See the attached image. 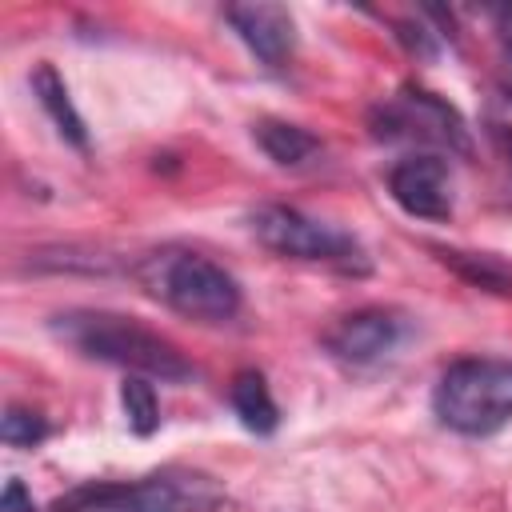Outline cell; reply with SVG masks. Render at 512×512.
<instances>
[{
	"instance_id": "1",
	"label": "cell",
	"mask_w": 512,
	"mask_h": 512,
	"mask_svg": "<svg viewBox=\"0 0 512 512\" xmlns=\"http://www.w3.org/2000/svg\"><path fill=\"white\" fill-rule=\"evenodd\" d=\"M52 332L64 344H72L76 352H84L88 360H104V364L128 368L136 376H156V380H192L196 376V368L184 360V352L172 340L136 324L132 316L76 308V312L52 316Z\"/></svg>"
},
{
	"instance_id": "2",
	"label": "cell",
	"mask_w": 512,
	"mask_h": 512,
	"mask_svg": "<svg viewBox=\"0 0 512 512\" xmlns=\"http://www.w3.org/2000/svg\"><path fill=\"white\" fill-rule=\"evenodd\" d=\"M132 276L144 284V292L188 320L220 324L240 312V284L216 260L192 248H156L136 260Z\"/></svg>"
},
{
	"instance_id": "3",
	"label": "cell",
	"mask_w": 512,
	"mask_h": 512,
	"mask_svg": "<svg viewBox=\"0 0 512 512\" xmlns=\"http://www.w3.org/2000/svg\"><path fill=\"white\" fill-rule=\"evenodd\" d=\"M432 412L460 436H492L512 420V360L468 356L444 368Z\"/></svg>"
},
{
	"instance_id": "4",
	"label": "cell",
	"mask_w": 512,
	"mask_h": 512,
	"mask_svg": "<svg viewBox=\"0 0 512 512\" xmlns=\"http://www.w3.org/2000/svg\"><path fill=\"white\" fill-rule=\"evenodd\" d=\"M224 488L204 472H156L136 484L92 480L52 500V512H212Z\"/></svg>"
},
{
	"instance_id": "5",
	"label": "cell",
	"mask_w": 512,
	"mask_h": 512,
	"mask_svg": "<svg viewBox=\"0 0 512 512\" xmlns=\"http://www.w3.org/2000/svg\"><path fill=\"white\" fill-rule=\"evenodd\" d=\"M248 224H252V236H256L268 252H276V256H284V260L332 264V268H344V272H364V268H368L360 244H356L348 232H340V228H332V224H320V220H312V216H304V212H296V208L260 204V208L248 216Z\"/></svg>"
},
{
	"instance_id": "6",
	"label": "cell",
	"mask_w": 512,
	"mask_h": 512,
	"mask_svg": "<svg viewBox=\"0 0 512 512\" xmlns=\"http://www.w3.org/2000/svg\"><path fill=\"white\" fill-rule=\"evenodd\" d=\"M372 132L380 140H416V144H440L448 152H472L468 128L460 112L424 88H400L388 104L372 108Z\"/></svg>"
},
{
	"instance_id": "7",
	"label": "cell",
	"mask_w": 512,
	"mask_h": 512,
	"mask_svg": "<svg viewBox=\"0 0 512 512\" xmlns=\"http://www.w3.org/2000/svg\"><path fill=\"white\" fill-rule=\"evenodd\" d=\"M392 200L420 220H448L452 216V176L440 156H404L388 172Z\"/></svg>"
},
{
	"instance_id": "8",
	"label": "cell",
	"mask_w": 512,
	"mask_h": 512,
	"mask_svg": "<svg viewBox=\"0 0 512 512\" xmlns=\"http://www.w3.org/2000/svg\"><path fill=\"white\" fill-rule=\"evenodd\" d=\"M224 20L236 28V36L252 48V56L268 68H284L292 48H296V20L284 4L272 0H248V4H228Z\"/></svg>"
},
{
	"instance_id": "9",
	"label": "cell",
	"mask_w": 512,
	"mask_h": 512,
	"mask_svg": "<svg viewBox=\"0 0 512 512\" xmlns=\"http://www.w3.org/2000/svg\"><path fill=\"white\" fill-rule=\"evenodd\" d=\"M396 340H400V320L384 308L348 312L324 332V348L344 364H372L384 352H392Z\"/></svg>"
},
{
	"instance_id": "10",
	"label": "cell",
	"mask_w": 512,
	"mask_h": 512,
	"mask_svg": "<svg viewBox=\"0 0 512 512\" xmlns=\"http://www.w3.org/2000/svg\"><path fill=\"white\" fill-rule=\"evenodd\" d=\"M32 92H36V100H40V108L52 116V124H56V132L68 140V144H76V148H84L88 144V128H84V116L76 112V104H72V96H68V84H64V76L44 60V64H36V72H32Z\"/></svg>"
},
{
	"instance_id": "11",
	"label": "cell",
	"mask_w": 512,
	"mask_h": 512,
	"mask_svg": "<svg viewBox=\"0 0 512 512\" xmlns=\"http://www.w3.org/2000/svg\"><path fill=\"white\" fill-rule=\"evenodd\" d=\"M252 136L264 148V156L276 160L280 168H304L320 156V140L308 128L288 124V120H260L252 124Z\"/></svg>"
},
{
	"instance_id": "12",
	"label": "cell",
	"mask_w": 512,
	"mask_h": 512,
	"mask_svg": "<svg viewBox=\"0 0 512 512\" xmlns=\"http://www.w3.org/2000/svg\"><path fill=\"white\" fill-rule=\"evenodd\" d=\"M228 400H232V408H236V416H240V424L248 432H256V436L276 432L280 408H276V400H272V392H268L260 372H240L232 380V388H228Z\"/></svg>"
},
{
	"instance_id": "13",
	"label": "cell",
	"mask_w": 512,
	"mask_h": 512,
	"mask_svg": "<svg viewBox=\"0 0 512 512\" xmlns=\"http://www.w3.org/2000/svg\"><path fill=\"white\" fill-rule=\"evenodd\" d=\"M456 276H464L472 288H484V292H500L508 296L512 292V268H504L496 256H480V252H460V248H432Z\"/></svg>"
},
{
	"instance_id": "14",
	"label": "cell",
	"mask_w": 512,
	"mask_h": 512,
	"mask_svg": "<svg viewBox=\"0 0 512 512\" xmlns=\"http://www.w3.org/2000/svg\"><path fill=\"white\" fill-rule=\"evenodd\" d=\"M120 408H124V420L136 436H152L160 428V400L144 376H128L120 384Z\"/></svg>"
},
{
	"instance_id": "15",
	"label": "cell",
	"mask_w": 512,
	"mask_h": 512,
	"mask_svg": "<svg viewBox=\"0 0 512 512\" xmlns=\"http://www.w3.org/2000/svg\"><path fill=\"white\" fill-rule=\"evenodd\" d=\"M44 436H48V420L40 412H32V408H8L0 416V440L8 448H32Z\"/></svg>"
},
{
	"instance_id": "16",
	"label": "cell",
	"mask_w": 512,
	"mask_h": 512,
	"mask_svg": "<svg viewBox=\"0 0 512 512\" xmlns=\"http://www.w3.org/2000/svg\"><path fill=\"white\" fill-rule=\"evenodd\" d=\"M0 512H36L32 508V496H28V488H24V480H8L4 484V496H0Z\"/></svg>"
},
{
	"instance_id": "17",
	"label": "cell",
	"mask_w": 512,
	"mask_h": 512,
	"mask_svg": "<svg viewBox=\"0 0 512 512\" xmlns=\"http://www.w3.org/2000/svg\"><path fill=\"white\" fill-rule=\"evenodd\" d=\"M396 28H400L396 36L404 40V48H408V52H420V56H432V52H436V44L428 40V32H424L420 24H396Z\"/></svg>"
},
{
	"instance_id": "18",
	"label": "cell",
	"mask_w": 512,
	"mask_h": 512,
	"mask_svg": "<svg viewBox=\"0 0 512 512\" xmlns=\"http://www.w3.org/2000/svg\"><path fill=\"white\" fill-rule=\"evenodd\" d=\"M504 92L512 96V44H508V52H504Z\"/></svg>"
},
{
	"instance_id": "19",
	"label": "cell",
	"mask_w": 512,
	"mask_h": 512,
	"mask_svg": "<svg viewBox=\"0 0 512 512\" xmlns=\"http://www.w3.org/2000/svg\"><path fill=\"white\" fill-rule=\"evenodd\" d=\"M500 144H504V148H508V156H512V136H508V132H500Z\"/></svg>"
}]
</instances>
